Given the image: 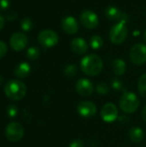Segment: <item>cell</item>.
I'll list each match as a JSON object with an SVG mask.
<instances>
[{
    "label": "cell",
    "mask_w": 146,
    "mask_h": 147,
    "mask_svg": "<svg viewBox=\"0 0 146 147\" xmlns=\"http://www.w3.org/2000/svg\"><path fill=\"white\" fill-rule=\"evenodd\" d=\"M80 65L83 73L91 77L99 75L103 68L102 60L96 54H89L83 57Z\"/></svg>",
    "instance_id": "6da1fadb"
},
{
    "label": "cell",
    "mask_w": 146,
    "mask_h": 147,
    "mask_svg": "<svg viewBox=\"0 0 146 147\" xmlns=\"http://www.w3.org/2000/svg\"><path fill=\"white\" fill-rule=\"evenodd\" d=\"M27 87L25 84L18 79H12L7 82L4 86V93L6 96L14 101H20L25 96Z\"/></svg>",
    "instance_id": "7a4b0ae2"
},
{
    "label": "cell",
    "mask_w": 146,
    "mask_h": 147,
    "mask_svg": "<svg viewBox=\"0 0 146 147\" xmlns=\"http://www.w3.org/2000/svg\"><path fill=\"white\" fill-rule=\"evenodd\" d=\"M139 103L137 95L131 91H125L120 99V108L126 114H133L136 112L139 109Z\"/></svg>",
    "instance_id": "3957f363"
},
{
    "label": "cell",
    "mask_w": 146,
    "mask_h": 147,
    "mask_svg": "<svg viewBox=\"0 0 146 147\" xmlns=\"http://www.w3.org/2000/svg\"><path fill=\"white\" fill-rule=\"evenodd\" d=\"M126 24V23L123 22H118L111 28L109 32V39L113 44L120 45L126 40L128 34V30Z\"/></svg>",
    "instance_id": "277c9868"
},
{
    "label": "cell",
    "mask_w": 146,
    "mask_h": 147,
    "mask_svg": "<svg viewBox=\"0 0 146 147\" xmlns=\"http://www.w3.org/2000/svg\"><path fill=\"white\" fill-rule=\"evenodd\" d=\"M38 41L43 47L50 48L58 44L59 36L53 30L45 29L40 32L38 35Z\"/></svg>",
    "instance_id": "5b68a950"
},
{
    "label": "cell",
    "mask_w": 146,
    "mask_h": 147,
    "mask_svg": "<svg viewBox=\"0 0 146 147\" xmlns=\"http://www.w3.org/2000/svg\"><path fill=\"white\" fill-rule=\"evenodd\" d=\"M130 59L137 65H143L146 62V45L135 44L130 50Z\"/></svg>",
    "instance_id": "8992f818"
},
{
    "label": "cell",
    "mask_w": 146,
    "mask_h": 147,
    "mask_svg": "<svg viewBox=\"0 0 146 147\" xmlns=\"http://www.w3.org/2000/svg\"><path fill=\"white\" fill-rule=\"evenodd\" d=\"M24 134L22 126L18 122H10L5 128L6 138L11 142H17L22 140Z\"/></svg>",
    "instance_id": "52a82bcc"
},
{
    "label": "cell",
    "mask_w": 146,
    "mask_h": 147,
    "mask_svg": "<svg viewBox=\"0 0 146 147\" xmlns=\"http://www.w3.org/2000/svg\"><path fill=\"white\" fill-rule=\"evenodd\" d=\"M80 22L86 28L93 29L98 26L99 18H98V16L94 11L89 10V9H86L81 13Z\"/></svg>",
    "instance_id": "ba28073f"
},
{
    "label": "cell",
    "mask_w": 146,
    "mask_h": 147,
    "mask_svg": "<svg viewBox=\"0 0 146 147\" xmlns=\"http://www.w3.org/2000/svg\"><path fill=\"white\" fill-rule=\"evenodd\" d=\"M118 113H119L118 109L115 106V104H114L112 102H108L102 109L101 117L105 122L111 123L117 120V118L119 116Z\"/></svg>",
    "instance_id": "9c48e42d"
},
{
    "label": "cell",
    "mask_w": 146,
    "mask_h": 147,
    "mask_svg": "<svg viewBox=\"0 0 146 147\" xmlns=\"http://www.w3.org/2000/svg\"><path fill=\"white\" fill-rule=\"evenodd\" d=\"M77 110L83 118H91L97 113V108L96 104L90 101H83L79 102L77 107Z\"/></svg>",
    "instance_id": "30bf717a"
},
{
    "label": "cell",
    "mask_w": 146,
    "mask_h": 147,
    "mask_svg": "<svg viewBox=\"0 0 146 147\" xmlns=\"http://www.w3.org/2000/svg\"><path fill=\"white\" fill-rule=\"evenodd\" d=\"M28 43V36L22 33H15L11 35L9 39V45L11 48L16 52H20L25 49Z\"/></svg>",
    "instance_id": "8fae6325"
},
{
    "label": "cell",
    "mask_w": 146,
    "mask_h": 147,
    "mask_svg": "<svg viewBox=\"0 0 146 147\" xmlns=\"http://www.w3.org/2000/svg\"><path fill=\"white\" fill-rule=\"evenodd\" d=\"M106 17L113 22H123L126 23L129 20V17L126 13L121 12L115 6H108L105 9Z\"/></svg>",
    "instance_id": "7c38bea8"
},
{
    "label": "cell",
    "mask_w": 146,
    "mask_h": 147,
    "mask_svg": "<svg viewBox=\"0 0 146 147\" xmlns=\"http://www.w3.org/2000/svg\"><path fill=\"white\" fill-rule=\"evenodd\" d=\"M76 90L82 96H89L94 91V85L90 80L80 78L76 83Z\"/></svg>",
    "instance_id": "4fadbf2b"
},
{
    "label": "cell",
    "mask_w": 146,
    "mask_h": 147,
    "mask_svg": "<svg viewBox=\"0 0 146 147\" xmlns=\"http://www.w3.org/2000/svg\"><path fill=\"white\" fill-rule=\"evenodd\" d=\"M62 29L68 34H74L78 31V23L77 20L71 16H65L61 22Z\"/></svg>",
    "instance_id": "5bb4252c"
},
{
    "label": "cell",
    "mask_w": 146,
    "mask_h": 147,
    "mask_svg": "<svg viewBox=\"0 0 146 147\" xmlns=\"http://www.w3.org/2000/svg\"><path fill=\"white\" fill-rule=\"evenodd\" d=\"M71 48L73 53L77 55H83L87 53L89 46L84 39L83 38H75L71 42Z\"/></svg>",
    "instance_id": "9a60e30c"
},
{
    "label": "cell",
    "mask_w": 146,
    "mask_h": 147,
    "mask_svg": "<svg viewBox=\"0 0 146 147\" xmlns=\"http://www.w3.org/2000/svg\"><path fill=\"white\" fill-rule=\"evenodd\" d=\"M30 71H31V67L29 64L26 62H22L15 66L14 70V73L15 77L19 78H24L28 76V74L30 73Z\"/></svg>",
    "instance_id": "2e32d148"
},
{
    "label": "cell",
    "mask_w": 146,
    "mask_h": 147,
    "mask_svg": "<svg viewBox=\"0 0 146 147\" xmlns=\"http://www.w3.org/2000/svg\"><path fill=\"white\" fill-rule=\"evenodd\" d=\"M112 67L114 72L117 76H122L126 70V64L121 59H116L112 62Z\"/></svg>",
    "instance_id": "e0dca14e"
},
{
    "label": "cell",
    "mask_w": 146,
    "mask_h": 147,
    "mask_svg": "<svg viewBox=\"0 0 146 147\" xmlns=\"http://www.w3.org/2000/svg\"><path fill=\"white\" fill-rule=\"evenodd\" d=\"M144 137H145L144 131L139 127H134L131 128L129 131V138L134 143L141 142L144 140Z\"/></svg>",
    "instance_id": "ac0fdd59"
},
{
    "label": "cell",
    "mask_w": 146,
    "mask_h": 147,
    "mask_svg": "<svg viewBox=\"0 0 146 147\" xmlns=\"http://www.w3.org/2000/svg\"><path fill=\"white\" fill-rule=\"evenodd\" d=\"M77 73V66L74 64L67 65L64 69V74L66 78H74Z\"/></svg>",
    "instance_id": "d6986e66"
},
{
    "label": "cell",
    "mask_w": 146,
    "mask_h": 147,
    "mask_svg": "<svg viewBox=\"0 0 146 147\" xmlns=\"http://www.w3.org/2000/svg\"><path fill=\"white\" fill-rule=\"evenodd\" d=\"M89 45L95 50L100 49L103 46V40L99 35H93L89 40Z\"/></svg>",
    "instance_id": "ffe728a7"
},
{
    "label": "cell",
    "mask_w": 146,
    "mask_h": 147,
    "mask_svg": "<svg viewBox=\"0 0 146 147\" xmlns=\"http://www.w3.org/2000/svg\"><path fill=\"white\" fill-rule=\"evenodd\" d=\"M138 90L139 91V94L146 98V73L143 74L138 82Z\"/></svg>",
    "instance_id": "44dd1931"
},
{
    "label": "cell",
    "mask_w": 146,
    "mask_h": 147,
    "mask_svg": "<svg viewBox=\"0 0 146 147\" xmlns=\"http://www.w3.org/2000/svg\"><path fill=\"white\" fill-rule=\"evenodd\" d=\"M40 52L37 47H31L27 50L26 56L30 60H35L40 57Z\"/></svg>",
    "instance_id": "7402d4cb"
},
{
    "label": "cell",
    "mask_w": 146,
    "mask_h": 147,
    "mask_svg": "<svg viewBox=\"0 0 146 147\" xmlns=\"http://www.w3.org/2000/svg\"><path fill=\"white\" fill-rule=\"evenodd\" d=\"M109 86L106 84V83H99L96 87V91L99 94V95H102V96H104V95H107L108 94L109 92Z\"/></svg>",
    "instance_id": "603a6c76"
},
{
    "label": "cell",
    "mask_w": 146,
    "mask_h": 147,
    "mask_svg": "<svg viewBox=\"0 0 146 147\" xmlns=\"http://www.w3.org/2000/svg\"><path fill=\"white\" fill-rule=\"evenodd\" d=\"M34 23L29 17H25L21 22V28L23 31H29L33 28Z\"/></svg>",
    "instance_id": "cb8c5ba5"
},
{
    "label": "cell",
    "mask_w": 146,
    "mask_h": 147,
    "mask_svg": "<svg viewBox=\"0 0 146 147\" xmlns=\"http://www.w3.org/2000/svg\"><path fill=\"white\" fill-rule=\"evenodd\" d=\"M111 86L114 90L117 91H120L124 89V84L122 83V81L117 78H114L111 81Z\"/></svg>",
    "instance_id": "d4e9b609"
},
{
    "label": "cell",
    "mask_w": 146,
    "mask_h": 147,
    "mask_svg": "<svg viewBox=\"0 0 146 147\" xmlns=\"http://www.w3.org/2000/svg\"><path fill=\"white\" fill-rule=\"evenodd\" d=\"M17 112H18V109L15 105H13V104L9 105V107L7 108V114L11 118L15 117L17 115Z\"/></svg>",
    "instance_id": "484cf974"
},
{
    "label": "cell",
    "mask_w": 146,
    "mask_h": 147,
    "mask_svg": "<svg viewBox=\"0 0 146 147\" xmlns=\"http://www.w3.org/2000/svg\"><path fill=\"white\" fill-rule=\"evenodd\" d=\"M7 50H8L7 45H6L3 41L0 40V59H1L3 57L5 56V54H6V53H7Z\"/></svg>",
    "instance_id": "4316f807"
},
{
    "label": "cell",
    "mask_w": 146,
    "mask_h": 147,
    "mask_svg": "<svg viewBox=\"0 0 146 147\" xmlns=\"http://www.w3.org/2000/svg\"><path fill=\"white\" fill-rule=\"evenodd\" d=\"M69 147H84V143L82 140L77 139L70 143Z\"/></svg>",
    "instance_id": "83f0119b"
},
{
    "label": "cell",
    "mask_w": 146,
    "mask_h": 147,
    "mask_svg": "<svg viewBox=\"0 0 146 147\" xmlns=\"http://www.w3.org/2000/svg\"><path fill=\"white\" fill-rule=\"evenodd\" d=\"M10 5V0H0V9H7Z\"/></svg>",
    "instance_id": "f1b7e54d"
},
{
    "label": "cell",
    "mask_w": 146,
    "mask_h": 147,
    "mask_svg": "<svg viewBox=\"0 0 146 147\" xmlns=\"http://www.w3.org/2000/svg\"><path fill=\"white\" fill-rule=\"evenodd\" d=\"M16 17H17V15H16V13L15 12H9V13H8L7 14V16H6V18H7V20H9V21H15V19H16Z\"/></svg>",
    "instance_id": "f546056e"
},
{
    "label": "cell",
    "mask_w": 146,
    "mask_h": 147,
    "mask_svg": "<svg viewBox=\"0 0 146 147\" xmlns=\"http://www.w3.org/2000/svg\"><path fill=\"white\" fill-rule=\"evenodd\" d=\"M128 120H129V118L127 116H125V115H121L119 117V121L121 123H126L128 121Z\"/></svg>",
    "instance_id": "4dcf8cb0"
},
{
    "label": "cell",
    "mask_w": 146,
    "mask_h": 147,
    "mask_svg": "<svg viewBox=\"0 0 146 147\" xmlns=\"http://www.w3.org/2000/svg\"><path fill=\"white\" fill-rule=\"evenodd\" d=\"M3 26H4V18L0 15V30L3 28Z\"/></svg>",
    "instance_id": "1f68e13d"
},
{
    "label": "cell",
    "mask_w": 146,
    "mask_h": 147,
    "mask_svg": "<svg viewBox=\"0 0 146 147\" xmlns=\"http://www.w3.org/2000/svg\"><path fill=\"white\" fill-rule=\"evenodd\" d=\"M142 118L145 121H146V105L143 108V110H142Z\"/></svg>",
    "instance_id": "d6a6232c"
},
{
    "label": "cell",
    "mask_w": 146,
    "mask_h": 147,
    "mask_svg": "<svg viewBox=\"0 0 146 147\" xmlns=\"http://www.w3.org/2000/svg\"><path fill=\"white\" fill-rule=\"evenodd\" d=\"M3 77L0 75V85H2V84H3Z\"/></svg>",
    "instance_id": "836d02e7"
},
{
    "label": "cell",
    "mask_w": 146,
    "mask_h": 147,
    "mask_svg": "<svg viewBox=\"0 0 146 147\" xmlns=\"http://www.w3.org/2000/svg\"><path fill=\"white\" fill-rule=\"evenodd\" d=\"M144 37H145V41H146V29H145V36H144Z\"/></svg>",
    "instance_id": "e575fe53"
}]
</instances>
